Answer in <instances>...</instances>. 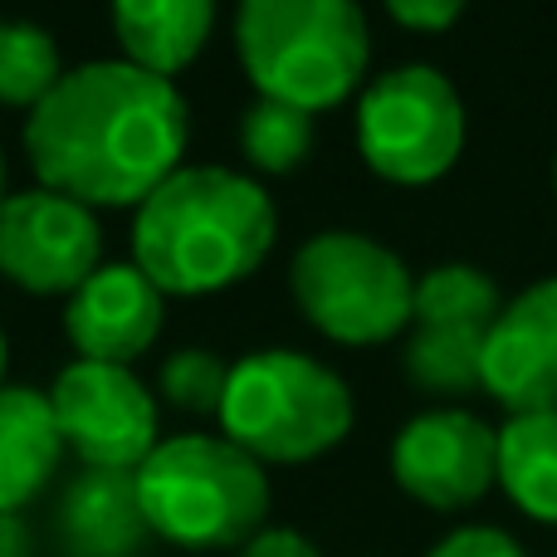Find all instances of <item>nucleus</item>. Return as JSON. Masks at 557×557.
Masks as SVG:
<instances>
[{"label": "nucleus", "instance_id": "obj_1", "mask_svg": "<svg viewBox=\"0 0 557 557\" xmlns=\"http://www.w3.org/2000/svg\"><path fill=\"white\" fill-rule=\"evenodd\" d=\"M191 108L172 78L127 59L64 69L54 94L25 113V162L45 191L78 206H143L182 166Z\"/></svg>", "mask_w": 557, "mask_h": 557}, {"label": "nucleus", "instance_id": "obj_2", "mask_svg": "<svg viewBox=\"0 0 557 557\" xmlns=\"http://www.w3.org/2000/svg\"><path fill=\"white\" fill-rule=\"evenodd\" d=\"M278 211L255 176L231 166H176L133 221V264L166 298L245 284L274 250Z\"/></svg>", "mask_w": 557, "mask_h": 557}, {"label": "nucleus", "instance_id": "obj_3", "mask_svg": "<svg viewBox=\"0 0 557 557\" xmlns=\"http://www.w3.org/2000/svg\"><path fill=\"white\" fill-rule=\"evenodd\" d=\"M235 54L255 94L313 117L367 88L372 29L357 0H240Z\"/></svg>", "mask_w": 557, "mask_h": 557}, {"label": "nucleus", "instance_id": "obj_4", "mask_svg": "<svg viewBox=\"0 0 557 557\" xmlns=\"http://www.w3.org/2000/svg\"><path fill=\"white\" fill-rule=\"evenodd\" d=\"M133 484L152 539L186 553L245 548L270 519V474L225 435L186 431L157 441Z\"/></svg>", "mask_w": 557, "mask_h": 557}, {"label": "nucleus", "instance_id": "obj_5", "mask_svg": "<svg viewBox=\"0 0 557 557\" xmlns=\"http://www.w3.org/2000/svg\"><path fill=\"white\" fill-rule=\"evenodd\" d=\"M221 435L260 465H308L347 441L357 406L327 362L288 347H264L231 367Z\"/></svg>", "mask_w": 557, "mask_h": 557}, {"label": "nucleus", "instance_id": "obj_6", "mask_svg": "<svg viewBox=\"0 0 557 557\" xmlns=\"http://www.w3.org/2000/svg\"><path fill=\"white\" fill-rule=\"evenodd\" d=\"M288 294L313 333L337 347H382L411 327L416 274L396 250L357 231H323L298 245Z\"/></svg>", "mask_w": 557, "mask_h": 557}, {"label": "nucleus", "instance_id": "obj_7", "mask_svg": "<svg viewBox=\"0 0 557 557\" xmlns=\"http://www.w3.org/2000/svg\"><path fill=\"white\" fill-rule=\"evenodd\" d=\"M357 152L392 186H431L465 152L460 88L431 64L376 74L357 94Z\"/></svg>", "mask_w": 557, "mask_h": 557}, {"label": "nucleus", "instance_id": "obj_8", "mask_svg": "<svg viewBox=\"0 0 557 557\" xmlns=\"http://www.w3.org/2000/svg\"><path fill=\"white\" fill-rule=\"evenodd\" d=\"M49 411H54L59 441L69 455H78L84 470L133 474L157 450V396L133 367L113 362H74L49 386Z\"/></svg>", "mask_w": 557, "mask_h": 557}, {"label": "nucleus", "instance_id": "obj_9", "mask_svg": "<svg viewBox=\"0 0 557 557\" xmlns=\"http://www.w3.org/2000/svg\"><path fill=\"white\" fill-rule=\"evenodd\" d=\"M392 480L421 509H474L499 484V431L460 406H431L396 431Z\"/></svg>", "mask_w": 557, "mask_h": 557}, {"label": "nucleus", "instance_id": "obj_10", "mask_svg": "<svg viewBox=\"0 0 557 557\" xmlns=\"http://www.w3.org/2000/svg\"><path fill=\"white\" fill-rule=\"evenodd\" d=\"M103 264V225L74 196L10 191L0 201V278L39 298H69Z\"/></svg>", "mask_w": 557, "mask_h": 557}, {"label": "nucleus", "instance_id": "obj_11", "mask_svg": "<svg viewBox=\"0 0 557 557\" xmlns=\"http://www.w3.org/2000/svg\"><path fill=\"white\" fill-rule=\"evenodd\" d=\"M480 392H490L509 416L557 411V278H539L504 298L484 333Z\"/></svg>", "mask_w": 557, "mask_h": 557}, {"label": "nucleus", "instance_id": "obj_12", "mask_svg": "<svg viewBox=\"0 0 557 557\" xmlns=\"http://www.w3.org/2000/svg\"><path fill=\"white\" fill-rule=\"evenodd\" d=\"M166 327V294L133 260L98 264L64 298V337L84 362L133 367Z\"/></svg>", "mask_w": 557, "mask_h": 557}, {"label": "nucleus", "instance_id": "obj_13", "mask_svg": "<svg viewBox=\"0 0 557 557\" xmlns=\"http://www.w3.org/2000/svg\"><path fill=\"white\" fill-rule=\"evenodd\" d=\"M147 539L133 474L84 470L59 499V548L69 557H143Z\"/></svg>", "mask_w": 557, "mask_h": 557}, {"label": "nucleus", "instance_id": "obj_14", "mask_svg": "<svg viewBox=\"0 0 557 557\" xmlns=\"http://www.w3.org/2000/svg\"><path fill=\"white\" fill-rule=\"evenodd\" d=\"M108 15L127 64L176 84L211 45L215 0H108Z\"/></svg>", "mask_w": 557, "mask_h": 557}, {"label": "nucleus", "instance_id": "obj_15", "mask_svg": "<svg viewBox=\"0 0 557 557\" xmlns=\"http://www.w3.org/2000/svg\"><path fill=\"white\" fill-rule=\"evenodd\" d=\"M64 460L49 396L35 386H0V513H20L39 499Z\"/></svg>", "mask_w": 557, "mask_h": 557}, {"label": "nucleus", "instance_id": "obj_16", "mask_svg": "<svg viewBox=\"0 0 557 557\" xmlns=\"http://www.w3.org/2000/svg\"><path fill=\"white\" fill-rule=\"evenodd\" d=\"M499 490L533 523L557 529V411L509 416L499 425Z\"/></svg>", "mask_w": 557, "mask_h": 557}, {"label": "nucleus", "instance_id": "obj_17", "mask_svg": "<svg viewBox=\"0 0 557 557\" xmlns=\"http://www.w3.org/2000/svg\"><path fill=\"white\" fill-rule=\"evenodd\" d=\"M484 333L490 327L411 323V337H406V376H411V386L425 396H445V401L480 392Z\"/></svg>", "mask_w": 557, "mask_h": 557}, {"label": "nucleus", "instance_id": "obj_18", "mask_svg": "<svg viewBox=\"0 0 557 557\" xmlns=\"http://www.w3.org/2000/svg\"><path fill=\"white\" fill-rule=\"evenodd\" d=\"M64 78V59L45 25L0 20V108H39Z\"/></svg>", "mask_w": 557, "mask_h": 557}, {"label": "nucleus", "instance_id": "obj_19", "mask_svg": "<svg viewBox=\"0 0 557 557\" xmlns=\"http://www.w3.org/2000/svg\"><path fill=\"white\" fill-rule=\"evenodd\" d=\"M504 308V294L484 270L474 264H435L416 278L411 323H460V327H490Z\"/></svg>", "mask_w": 557, "mask_h": 557}, {"label": "nucleus", "instance_id": "obj_20", "mask_svg": "<svg viewBox=\"0 0 557 557\" xmlns=\"http://www.w3.org/2000/svg\"><path fill=\"white\" fill-rule=\"evenodd\" d=\"M240 152L255 172L288 176L313 152V117L274 98H255L240 117Z\"/></svg>", "mask_w": 557, "mask_h": 557}, {"label": "nucleus", "instance_id": "obj_21", "mask_svg": "<svg viewBox=\"0 0 557 557\" xmlns=\"http://www.w3.org/2000/svg\"><path fill=\"white\" fill-rule=\"evenodd\" d=\"M225 382H231V367L215 352H201V347L172 352L157 372V392L186 416H221Z\"/></svg>", "mask_w": 557, "mask_h": 557}, {"label": "nucleus", "instance_id": "obj_22", "mask_svg": "<svg viewBox=\"0 0 557 557\" xmlns=\"http://www.w3.org/2000/svg\"><path fill=\"white\" fill-rule=\"evenodd\" d=\"M425 557H529L513 543V533L490 529V523H465V529L445 533Z\"/></svg>", "mask_w": 557, "mask_h": 557}, {"label": "nucleus", "instance_id": "obj_23", "mask_svg": "<svg viewBox=\"0 0 557 557\" xmlns=\"http://www.w3.org/2000/svg\"><path fill=\"white\" fill-rule=\"evenodd\" d=\"M382 5L411 35H445L470 10V0H382Z\"/></svg>", "mask_w": 557, "mask_h": 557}, {"label": "nucleus", "instance_id": "obj_24", "mask_svg": "<svg viewBox=\"0 0 557 557\" xmlns=\"http://www.w3.org/2000/svg\"><path fill=\"white\" fill-rule=\"evenodd\" d=\"M235 557H323V553H318V543H308L298 529H274V523H264L245 548H235Z\"/></svg>", "mask_w": 557, "mask_h": 557}, {"label": "nucleus", "instance_id": "obj_25", "mask_svg": "<svg viewBox=\"0 0 557 557\" xmlns=\"http://www.w3.org/2000/svg\"><path fill=\"white\" fill-rule=\"evenodd\" d=\"M0 557H29V533L20 513H0Z\"/></svg>", "mask_w": 557, "mask_h": 557}, {"label": "nucleus", "instance_id": "obj_26", "mask_svg": "<svg viewBox=\"0 0 557 557\" xmlns=\"http://www.w3.org/2000/svg\"><path fill=\"white\" fill-rule=\"evenodd\" d=\"M5 367H10V343H5V327H0V386H5Z\"/></svg>", "mask_w": 557, "mask_h": 557}, {"label": "nucleus", "instance_id": "obj_27", "mask_svg": "<svg viewBox=\"0 0 557 557\" xmlns=\"http://www.w3.org/2000/svg\"><path fill=\"white\" fill-rule=\"evenodd\" d=\"M5 196H10L5 191V157H0V201H5Z\"/></svg>", "mask_w": 557, "mask_h": 557}, {"label": "nucleus", "instance_id": "obj_28", "mask_svg": "<svg viewBox=\"0 0 557 557\" xmlns=\"http://www.w3.org/2000/svg\"><path fill=\"white\" fill-rule=\"evenodd\" d=\"M553 191H557V157H553Z\"/></svg>", "mask_w": 557, "mask_h": 557}]
</instances>
